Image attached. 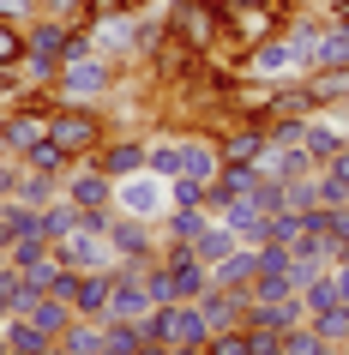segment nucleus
I'll return each instance as SVG.
<instances>
[{
  "mask_svg": "<svg viewBox=\"0 0 349 355\" xmlns=\"http://www.w3.org/2000/svg\"><path fill=\"white\" fill-rule=\"evenodd\" d=\"M49 139H55L73 163H85V157H96V145L109 139V114L96 109V103H60L49 109Z\"/></svg>",
  "mask_w": 349,
  "mask_h": 355,
  "instance_id": "nucleus-1",
  "label": "nucleus"
},
{
  "mask_svg": "<svg viewBox=\"0 0 349 355\" xmlns=\"http://www.w3.org/2000/svg\"><path fill=\"white\" fill-rule=\"evenodd\" d=\"M169 37L199 49V55H217L223 49V0H163Z\"/></svg>",
  "mask_w": 349,
  "mask_h": 355,
  "instance_id": "nucleus-2",
  "label": "nucleus"
},
{
  "mask_svg": "<svg viewBox=\"0 0 349 355\" xmlns=\"http://www.w3.org/2000/svg\"><path fill=\"white\" fill-rule=\"evenodd\" d=\"M114 91H121V67H114L109 55L67 60V67H60V85H55L60 103H96V109H103Z\"/></svg>",
  "mask_w": 349,
  "mask_h": 355,
  "instance_id": "nucleus-3",
  "label": "nucleus"
},
{
  "mask_svg": "<svg viewBox=\"0 0 349 355\" xmlns=\"http://www.w3.org/2000/svg\"><path fill=\"white\" fill-rule=\"evenodd\" d=\"M301 49H295L289 31H277V37L253 42V49H241V78H259V85H283V78H301Z\"/></svg>",
  "mask_w": 349,
  "mask_h": 355,
  "instance_id": "nucleus-4",
  "label": "nucleus"
},
{
  "mask_svg": "<svg viewBox=\"0 0 349 355\" xmlns=\"http://www.w3.org/2000/svg\"><path fill=\"white\" fill-rule=\"evenodd\" d=\"M109 247L121 265H151L163 259V229L145 223V217H127V211H114L109 217Z\"/></svg>",
  "mask_w": 349,
  "mask_h": 355,
  "instance_id": "nucleus-5",
  "label": "nucleus"
},
{
  "mask_svg": "<svg viewBox=\"0 0 349 355\" xmlns=\"http://www.w3.org/2000/svg\"><path fill=\"white\" fill-rule=\"evenodd\" d=\"M114 211L145 217V223H163V211H169V181H163V175H151V168L127 175V181H114Z\"/></svg>",
  "mask_w": 349,
  "mask_h": 355,
  "instance_id": "nucleus-6",
  "label": "nucleus"
},
{
  "mask_svg": "<svg viewBox=\"0 0 349 355\" xmlns=\"http://www.w3.org/2000/svg\"><path fill=\"white\" fill-rule=\"evenodd\" d=\"M211 139H217V157L223 163H259L265 157V121H247V114H223L217 127H211Z\"/></svg>",
  "mask_w": 349,
  "mask_h": 355,
  "instance_id": "nucleus-7",
  "label": "nucleus"
},
{
  "mask_svg": "<svg viewBox=\"0 0 349 355\" xmlns=\"http://www.w3.org/2000/svg\"><path fill=\"white\" fill-rule=\"evenodd\" d=\"M96 37V55H109L114 67L127 60V67H145V55H139V12H109V19L91 24Z\"/></svg>",
  "mask_w": 349,
  "mask_h": 355,
  "instance_id": "nucleus-8",
  "label": "nucleus"
},
{
  "mask_svg": "<svg viewBox=\"0 0 349 355\" xmlns=\"http://www.w3.org/2000/svg\"><path fill=\"white\" fill-rule=\"evenodd\" d=\"M60 193H67L78 211H109V205H114V181L91 163V157H85V163H73L67 175H60Z\"/></svg>",
  "mask_w": 349,
  "mask_h": 355,
  "instance_id": "nucleus-9",
  "label": "nucleus"
},
{
  "mask_svg": "<svg viewBox=\"0 0 349 355\" xmlns=\"http://www.w3.org/2000/svg\"><path fill=\"white\" fill-rule=\"evenodd\" d=\"M109 181H127V175H139L145 168V132H114L109 127V139L96 145V157H91Z\"/></svg>",
  "mask_w": 349,
  "mask_h": 355,
  "instance_id": "nucleus-10",
  "label": "nucleus"
},
{
  "mask_svg": "<svg viewBox=\"0 0 349 355\" xmlns=\"http://www.w3.org/2000/svg\"><path fill=\"white\" fill-rule=\"evenodd\" d=\"M55 259L60 265H73V271H114V247H109V235H91V229H73L67 241H55Z\"/></svg>",
  "mask_w": 349,
  "mask_h": 355,
  "instance_id": "nucleus-11",
  "label": "nucleus"
},
{
  "mask_svg": "<svg viewBox=\"0 0 349 355\" xmlns=\"http://www.w3.org/2000/svg\"><path fill=\"white\" fill-rule=\"evenodd\" d=\"M247 307H253V295H247V289H223V283H211L199 295V313L211 319V331H229V325L247 331Z\"/></svg>",
  "mask_w": 349,
  "mask_h": 355,
  "instance_id": "nucleus-12",
  "label": "nucleus"
},
{
  "mask_svg": "<svg viewBox=\"0 0 349 355\" xmlns=\"http://www.w3.org/2000/svg\"><path fill=\"white\" fill-rule=\"evenodd\" d=\"M301 145H307L313 163L325 168L331 157L349 145V127H337V121H331V109H313V114H307V127H301Z\"/></svg>",
  "mask_w": 349,
  "mask_h": 355,
  "instance_id": "nucleus-13",
  "label": "nucleus"
},
{
  "mask_svg": "<svg viewBox=\"0 0 349 355\" xmlns=\"http://www.w3.org/2000/svg\"><path fill=\"white\" fill-rule=\"evenodd\" d=\"M223 168V157H217V139L211 132H181V168L175 175H187V181H211ZM169 175V181H175Z\"/></svg>",
  "mask_w": 349,
  "mask_h": 355,
  "instance_id": "nucleus-14",
  "label": "nucleus"
},
{
  "mask_svg": "<svg viewBox=\"0 0 349 355\" xmlns=\"http://www.w3.org/2000/svg\"><path fill=\"white\" fill-rule=\"evenodd\" d=\"M109 289H114V271H78L73 313L78 319H109Z\"/></svg>",
  "mask_w": 349,
  "mask_h": 355,
  "instance_id": "nucleus-15",
  "label": "nucleus"
},
{
  "mask_svg": "<svg viewBox=\"0 0 349 355\" xmlns=\"http://www.w3.org/2000/svg\"><path fill=\"white\" fill-rule=\"evenodd\" d=\"M313 109H349V67H319V73H301Z\"/></svg>",
  "mask_w": 349,
  "mask_h": 355,
  "instance_id": "nucleus-16",
  "label": "nucleus"
},
{
  "mask_svg": "<svg viewBox=\"0 0 349 355\" xmlns=\"http://www.w3.org/2000/svg\"><path fill=\"white\" fill-rule=\"evenodd\" d=\"M259 168H265V175H277V181H301V175H313L319 163L307 157V145H265Z\"/></svg>",
  "mask_w": 349,
  "mask_h": 355,
  "instance_id": "nucleus-17",
  "label": "nucleus"
},
{
  "mask_svg": "<svg viewBox=\"0 0 349 355\" xmlns=\"http://www.w3.org/2000/svg\"><path fill=\"white\" fill-rule=\"evenodd\" d=\"M223 223L235 229V241H247V247H259V241H265V211L253 205V193L229 199V205H223Z\"/></svg>",
  "mask_w": 349,
  "mask_h": 355,
  "instance_id": "nucleus-18",
  "label": "nucleus"
},
{
  "mask_svg": "<svg viewBox=\"0 0 349 355\" xmlns=\"http://www.w3.org/2000/svg\"><path fill=\"white\" fill-rule=\"evenodd\" d=\"M24 319H31V325H37V331H49V337H60V331H67V325H73V301H60L55 295V289H42V295L37 301H31V307H24Z\"/></svg>",
  "mask_w": 349,
  "mask_h": 355,
  "instance_id": "nucleus-19",
  "label": "nucleus"
},
{
  "mask_svg": "<svg viewBox=\"0 0 349 355\" xmlns=\"http://www.w3.org/2000/svg\"><path fill=\"white\" fill-rule=\"evenodd\" d=\"M253 271H259V247L241 241L235 253H223V259L211 265V283H223V289H247V283H253Z\"/></svg>",
  "mask_w": 349,
  "mask_h": 355,
  "instance_id": "nucleus-20",
  "label": "nucleus"
},
{
  "mask_svg": "<svg viewBox=\"0 0 349 355\" xmlns=\"http://www.w3.org/2000/svg\"><path fill=\"white\" fill-rule=\"evenodd\" d=\"M205 223H211V211H199V205H169L157 229H163V241H181V247H193Z\"/></svg>",
  "mask_w": 349,
  "mask_h": 355,
  "instance_id": "nucleus-21",
  "label": "nucleus"
},
{
  "mask_svg": "<svg viewBox=\"0 0 349 355\" xmlns=\"http://www.w3.org/2000/svg\"><path fill=\"white\" fill-rule=\"evenodd\" d=\"M12 199H19V205H31V211H42V205H55V199H60V181H55V175H37V168H19Z\"/></svg>",
  "mask_w": 349,
  "mask_h": 355,
  "instance_id": "nucleus-22",
  "label": "nucleus"
},
{
  "mask_svg": "<svg viewBox=\"0 0 349 355\" xmlns=\"http://www.w3.org/2000/svg\"><path fill=\"white\" fill-rule=\"evenodd\" d=\"M49 253H55V241H49L42 229H24L19 241L6 247V265H12V271H31V265H42Z\"/></svg>",
  "mask_w": 349,
  "mask_h": 355,
  "instance_id": "nucleus-23",
  "label": "nucleus"
},
{
  "mask_svg": "<svg viewBox=\"0 0 349 355\" xmlns=\"http://www.w3.org/2000/svg\"><path fill=\"white\" fill-rule=\"evenodd\" d=\"M19 78H24V91H55L60 85V55H31V49H24Z\"/></svg>",
  "mask_w": 349,
  "mask_h": 355,
  "instance_id": "nucleus-24",
  "label": "nucleus"
},
{
  "mask_svg": "<svg viewBox=\"0 0 349 355\" xmlns=\"http://www.w3.org/2000/svg\"><path fill=\"white\" fill-rule=\"evenodd\" d=\"M235 247H241V241H235V229L223 223V217H211V223L199 229V241H193V253H199L205 265H217L223 253H235Z\"/></svg>",
  "mask_w": 349,
  "mask_h": 355,
  "instance_id": "nucleus-25",
  "label": "nucleus"
},
{
  "mask_svg": "<svg viewBox=\"0 0 349 355\" xmlns=\"http://www.w3.org/2000/svg\"><path fill=\"white\" fill-rule=\"evenodd\" d=\"M67 31H73V24H60V19H31L24 24V49H31V55H60Z\"/></svg>",
  "mask_w": 349,
  "mask_h": 355,
  "instance_id": "nucleus-26",
  "label": "nucleus"
},
{
  "mask_svg": "<svg viewBox=\"0 0 349 355\" xmlns=\"http://www.w3.org/2000/svg\"><path fill=\"white\" fill-rule=\"evenodd\" d=\"M307 325L325 337V343H337V349H343V343H349V301H331V307L307 313Z\"/></svg>",
  "mask_w": 349,
  "mask_h": 355,
  "instance_id": "nucleus-27",
  "label": "nucleus"
},
{
  "mask_svg": "<svg viewBox=\"0 0 349 355\" xmlns=\"http://www.w3.org/2000/svg\"><path fill=\"white\" fill-rule=\"evenodd\" d=\"M60 343H67V355H103V319H73Z\"/></svg>",
  "mask_w": 349,
  "mask_h": 355,
  "instance_id": "nucleus-28",
  "label": "nucleus"
},
{
  "mask_svg": "<svg viewBox=\"0 0 349 355\" xmlns=\"http://www.w3.org/2000/svg\"><path fill=\"white\" fill-rule=\"evenodd\" d=\"M19 168H37V175H55V181H60V175L73 168V157H67L55 139H42L37 150H24V157H19Z\"/></svg>",
  "mask_w": 349,
  "mask_h": 355,
  "instance_id": "nucleus-29",
  "label": "nucleus"
},
{
  "mask_svg": "<svg viewBox=\"0 0 349 355\" xmlns=\"http://www.w3.org/2000/svg\"><path fill=\"white\" fill-rule=\"evenodd\" d=\"M73 229H78V205L67 199V193H60L55 205H42V235H49V241H67Z\"/></svg>",
  "mask_w": 349,
  "mask_h": 355,
  "instance_id": "nucleus-30",
  "label": "nucleus"
},
{
  "mask_svg": "<svg viewBox=\"0 0 349 355\" xmlns=\"http://www.w3.org/2000/svg\"><path fill=\"white\" fill-rule=\"evenodd\" d=\"M283 355H343V349L325 343L313 325H295V331H283Z\"/></svg>",
  "mask_w": 349,
  "mask_h": 355,
  "instance_id": "nucleus-31",
  "label": "nucleus"
},
{
  "mask_svg": "<svg viewBox=\"0 0 349 355\" xmlns=\"http://www.w3.org/2000/svg\"><path fill=\"white\" fill-rule=\"evenodd\" d=\"M301 229H307V223H301V211H289V205H283V211H271V217H265V241L295 247V241H301Z\"/></svg>",
  "mask_w": 349,
  "mask_h": 355,
  "instance_id": "nucleus-32",
  "label": "nucleus"
},
{
  "mask_svg": "<svg viewBox=\"0 0 349 355\" xmlns=\"http://www.w3.org/2000/svg\"><path fill=\"white\" fill-rule=\"evenodd\" d=\"M37 19H60V24H91V0H37Z\"/></svg>",
  "mask_w": 349,
  "mask_h": 355,
  "instance_id": "nucleus-33",
  "label": "nucleus"
},
{
  "mask_svg": "<svg viewBox=\"0 0 349 355\" xmlns=\"http://www.w3.org/2000/svg\"><path fill=\"white\" fill-rule=\"evenodd\" d=\"M24 60V24L0 19V67H19Z\"/></svg>",
  "mask_w": 349,
  "mask_h": 355,
  "instance_id": "nucleus-34",
  "label": "nucleus"
},
{
  "mask_svg": "<svg viewBox=\"0 0 349 355\" xmlns=\"http://www.w3.org/2000/svg\"><path fill=\"white\" fill-rule=\"evenodd\" d=\"M301 301H307V313H319V307H331V301H337V283H331V271H319L313 283H301Z\"/></svg>",
  "mask_w": 349,
  "mask_h": 355,
  "instance_id": "nucleus-35",
  "label": "nucleus"
},
{
  "mask_svg": "<svg viewBox=\"0 0 349 355\" xmlns=\"http://www.w3.org/2000/svg\"><path fill=\"white\" fill-rule=\"evenodd\" d=\"M205 355H247V331H241V325L211 331V337H205Z\"/></svg>",
  "mask_w": 349,
  "mask_h": 355,
  "instance_id": "nucleus-36",
  "label": "nucleus"
},
{
  "mask_svg": "<svg viewBox=\"0 0 349 355\" xmlns=\"http://www.w3.org/2000/svg\"><path fill=\"white\" fill-rule=\"evenodd\" d=\"M169 205H199V211H205V181L175 175V181H169Z\"/></svg>",
  "mask_w": 349,
  "mask_h": 355,
  "instance_id": "nucleus-37",
  "label": "nucleus"
},
{
  "mask_svg": "<svg viewBox=\"0 0 349 355\" xmlns=\"http://www.w3.org/2000/svg\"><path fill=\"white\" fill-rule=\"evenodd\" d=\"M313 187H319V205H331V211H343V199H349V187H343V181H331L325 168H313Z\"/></svg>",
  "mask_w": 349,
  "mask_h": 355,
  "instance_id": "nucleus-38",
  "label": "nucleus"
},
{
  "mask_svg": "<svg viewBox=\"0 0 349 355\" xmlns=\"http://www.w3.org/2000/svg\"><path fill=\"white\" fill-rule=\"evenodd\" d=\"M247 355H283V337L277 331H247Z\"/></svg>",
  "mask_w": 349,
  "mask_h": 355,
  "instance_id": "nucleus-39",
  "label": "nucleus"
},
{
  "mask_svg": "<svg viewBox=\"0 0 349 355\" xmlns=\"http://www.w3.org/2000/svg\"><path fill=\"white\" fill-rule=\"evenodd\" d=\"M325 175H331V181H343V187H349V145H343V150H337V157H331V163H325Z\"/></svg>",
  "mask_w": 349,
  "mask_h": 355,
  "instance_id": "nucleus-40",
  "label": "nucleus"
},
{
  "mask_svg": "<svg viewBox=\"0 0 349 355\" xmlns=\"http://www.w3.org/2000/svg\"><path fill=\"white\" fill-rule=\"evenodd\" d=\"M331 283H337V301H349V259L331 265Z\"/></svg>",
  "mask_w": 349,
  "mask_h": 355,
  "instance_id": "nucleus-41",
  "label": "nucleus"
},
{
  "mask_svg": "<svg viewBox=\"0 0 349 355\" xmlns=\"http://www.w3.org/2000/svg\"><path fill=\"white\" fill-rule=\"evenodd\" d=\"M12 181H19V163H12V157H0V199L12 193Z\"/></svg>",
  "mask_w": 349,
  "mask_h": 355,
  "instance_id": "nucleus-42",
  "label": "nucleus"
},
{
  "mask_svg": "<svg viewBox=\"0 0 349 355\" xmlns=\"http://www.w3.org/2000/svg\"><path fill=\"white\" fill-rule=\"evenodd\" d=\"M37 355H67V343H60V337H55V343H42Z\"/></svg>",
  "mask_w": 349,
  "mask_h": 355,
  "instance_id": "nucleus-43",
  "label": "nucleus"
},
{
  "mask_svg": "<svg viewBox=\"0 0 349 355\" xmlns=\"http://www.w3.org/2000/svg\"><path fill=\"white\" fill-rule=\"evenodd\" d=\"M6 271H12V265H6V253H0V277H6Z\"/></svg>",
  "mask_w": 349,
  "mask_h": 355,
  "instance_id": "nucleus-44",
  "label": "nucleus"
},
{
  "mask_svg": "<svg viewBox=\"0 0 349 355\" xmlns=\"http://www.w3.org/2000/svg\"><path fill=\"white\" fill-rule=\"evenodd\" d=\"M0 355H6V337H0Z\"/></svg>",
  "mask_w": 349,
  "mask_h": 355,
  "instance_id": "nucleus-45",
  "label": "nucleus"
},
{
  "mask_svg": "<svg viewBox=\"0 0 349 355\" xmlns=\"http://www.w3.org/2000/svg\"><path fill=\"white\" fill-rule=\"evenodd\" d=\"M6 355H24V349H6Z\"/></svg>",
  "mask_w": 349,
  "mask_h": 355,
  "instance_id": "nucleus-46",
  "label": "nucleus"
},
{
  "mask_svg": "<svg viewBox=\"0 0 349 355\" xmlns=\"http://www.w3.org/2000/svg\"><path fill=\"white\" fill-rule=\"evenodd\" d=\"M343 211H349V199H343Z\"/></svg>",
  "mask_w": 349,
  "mask_h": 355,
  "instance_id": "nucleus-47",
  "label": "nucleus"
}]
</instances>
